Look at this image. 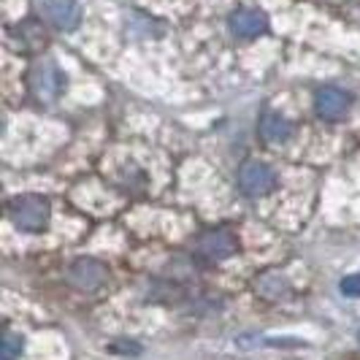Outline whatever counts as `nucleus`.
Segmentation results:
<instances>
[{
  "label": "nucleus",
  "mask_w": 360,
  "mask_h": 360,
  "mask_svg": "<svg viewBox=\"0 0 360 360\" xmlns=\"http://www.w3.org/2000/svg\"><path fill=\"white\" fill-rule=\"evenodd\" d=\"M49 200L41 198V195H19L11 200V219L14 225L22 231H41L49 225Z\"/></svg>",
  "instance_id": "f257e3e1"
},
{
  "label": "nucleus",
  "mask_w": 360,
  "mask_h": 360,
  "mask_svg": "<svg viewBox=\"0 0 360 360\" xmlns=\"http://www.w3.org/2000/svg\"><path fill=\"white\" fill-rule=\"evenodd\" d=\"M238 184H241V190L250 198H263V195H269L271 190H274L276 176H274V171H271L266 162L250 160L244 162L241 171H238Z\"/></svg>",
  "instance_id": "f03ea898"
},
{
  "label": "nucleus",
  "mask_w": 360,
  "mask_h": 360,
  "mask_svg": "<svg viewBox=\"0 0 360 360\" xmlns=\"http://www.w3.org/2000/svg\"><path fill=\"white\" fill-rule=\"evenodd\" d=\"M33 92H36L41 101H49L54 103L63 92H65V73L60 71L54 63H41L33 68Z\"/></svg>",
  "instance_id": "7ed1b4c3"
},
{
  "label": "nucleus",
  "mask_w": 360,
  "mask_h": 360,
  "mask_svg": "<svg viewBox=\"0 0 360 360\" xmlns=\"http://www.w3.org/2000/svg\"><path fill=\"white\" fill-rule=\"evenodd\" d=\"M68 282L79 290L101 288V285L106 282V266L98 263V260H92V257H82V260H76L71 266V271H68Z\"/></svg>",
  "instance_id": "20e7f679"
},
{
  "label": "nucleus",
  "mask_w": 360,
  "mask_h": 360,
  "mask_svg": "<svg viewBox=\"0 0 360 360\" xmlns=\"http://www.w3.org/2000/svg\"><path fill=\"white\" fill-rule=\"evenodd\" d=\"M44 11L60 30H76L82 22V8L76 0H44Z\"/></svg>",
  "instance_id": "39448f33"
},
{
  "label": "nucleus",
  "mask_w": 360,
  "mask_h": 360,
  "mask_svg": "<svg viewBox=\"0 0 360 360\" xmlns=\"http://www.w3.org/2000/svg\"><path fill=\"white\" fill-rule=\"evenodd\" d=\"M198 252L209 260H228L236 252V241L225 231H209L198 238Z\"/></svg>",
  "instance_id": "423d86ee"
},
{
  "label": "nucleus",
  "mask_w": 360,
  "mask_h": 360,
  "mask_svg": "<svg viewBox=\"0 0 360 360\" xmlns=\"http://www.w3.org/2000/svg\"><path fill=\"white\" fill-rule=\"evenodd\" d=\"M314 103H317V114L325 117V120H339L347 114V108H349V95L339 87H323V90L317 92V98H314Z\"/></svg>",
  "instance_id": "0eeeda50"
},
{
  "label": "nucleus",
  "mask_w": 360,
  "mask_h": 360,
  "mask_svg": "<svg viewBox=\"0 0 360 360\" xmlns=\"http://www.w3.org/2000/svg\"><path fill=\"white\" fill-rule=\"evenodd\" d=\"M266 27H269L266 14L263 11H255V8H241V11H236L233 17H231V30L241 38L260 36Z\"/></svg>",
  "instance_id": "6e6552de"
},
{
  "label": "nucleus",
  "mask_w": 360,
  "mask_h": 360,
  "mask_svg": "<svg viewBox=\"0 0 360 360\" xmlns=\"http://www.w3.org/2000/svg\"><path fill=\"white\" fill-rule=\"evenodd\" d=\"M290 130H292L290 122L282 117V114H276V111H266V114H263V120H260V133H263V139L271 141V144L288 141Z\"/></svg>",
  "instance_id": "1a4fd4ad"
},
{
  "label": "nucleus",
  "mask_w": 360,
  "mask_h": 360,
  "mask_svg": "<svg viewBox=\"0 0 360 360\" xmlns=\"http://www.w3.org/2000/svg\"><path fill=\"white\" fill-rule=\"evenodd\" d=\"M19 355H22V339L14 333H6L0 344V360H19Z\"/></svg>",
  "instance_id": "9d476101"
},
{
  "label": "nucleus",
  "mask_w": 360,
  "mask_h": 360,
  "mask_svg": "<svg viewBox=\"0 0 360 360\" xmlns=\"http://www.w3.org/2000/svg\"><path fill=\"white\" fill-rule=\"evenodd\" d=\"M342 292L349 298H360V274H352L342 282Z\"/></svg>",
  "instance_id": "9b49d317"
}]
</instances>
